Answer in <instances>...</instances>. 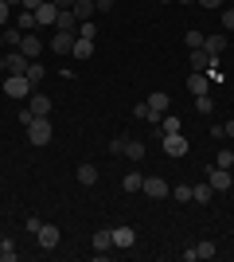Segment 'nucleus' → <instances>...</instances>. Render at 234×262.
<instances>
[{
	"mask_svg": "<svg viewBox=\"0 0 234 262\" xmlns=\"http://www.w3.org/2000/svg\"><path fill=\"white\" fill-rule=\"evenodd\" d=\"M0 243H4V235H0Z\"/></svg>",
	"mask_w": 234,
	"mask_h": 262,
	"instance_id": "48",
	"label": "nucleus"
},
{
	"mask_svg": "<svg viewBox=\"0 0 234 262\" xmlns=\"http://www.w3.org/2000/svg\"><path fill=\"white\" fill-rule=\"evenodd\" d=\"M43 78H47V71H43V67H39V63L32 59V67H28V82H32V86H39Z\"/></svg>",
	"mask_w": 234,
	"mask_h": 262,
	"instance_id": "26",
	"label": "nucleus"
},
{
	"mask_svg": "<svg viewBox=\"0 0 234 262\" xmlns=\"http://www.w3.org/2000/svg\"><path fill=\"white\" fill-rule=\"evenodd\" d=\"M133 118H141V121L148 118V102H137V106H133Z\"/></svg>",
	"mask_w": 234,
	"mask_h": 262,
	"instance_id": "38",
	"label": "nucleus"
},
{
	"mask_svg": "<svg viewBox=\"0 0 234 262\" xmlns=\"http://www.w3.org/2000/svg\"><path fill=\"white\" fill-rule=\"evenodd\" d=\"M28 106H32L35 118H47V114H51V98H47V94H35V90H32V102H28Z\"/></svg>",
	"mask_w": 234,
	"mask_h": 262,
	"instance_id": "15",
	"label": "nucleus"
},
{
	"mask_svg": "<svg viewBox=\"0 0 234 262\" xmlns=\"http://www.w3.org/2000/svg\"><path fill=\"white\" fill-rule=\"evenodd\" d=\"M125 141H129V137H113V141H110V153L113 157H125Z\"/></svg>",
	"mask_w": 234,
	"mask_h": 262,
	"instance_id": "34",
	"label": "nucleus"
},
{
	"mask_svg": "<svg viewBox=\"0 0 234 262\" xmlns=\"http://www.w3.org/2000/svg\"><path fill=\"white\" fill-rule=\"evenodd\" d=\"M55 20H59V4L55 0H43V4L35 8V24H39V28H55Z\"/></svg>",
	"mask_w": 234,
	"mask_h": 262,
	"instance_id": "5",
	"label": "nucleus"
},
{
	"mask_svg": "<svg viewBox=\"0 0 234 262\" xmlns=\"http://www.w3.org/2000/svg\"><path fill=\"white\" fill-rule=\"evenodd\" d=\"M141 192H148L152 200H164V196H172V184H168L164 176H145V188Z\"/></svg>",
	"mask_w": 234,
	"mask_h": 262,
	"instance_id": "6",
	"label": "nucleus"
},
{
	"mask_svg": "<svg viewBox=\"0 0 234 262\" xmlns=\"http://www.w3.org/2000/svg\"><path fill=\"white\" fill-rule=\"evenodd\" d=\"M74 59H90V55H94V39H74Z\"/></svg>",
	"mask_w": 234,
	"mask_h": 262,
	"instance_id": "23",
	"label": "nucleus"
},
{
	"mask_svg": "<svg viewBox=\"0 0 234 262\" xmlns=\"http://www.w3.org/2000/svg\"><path fill=\"white\" fill-rule=\"evenodd\" d=\"M16 28H20V32H35V28H39V24H35V12L20 8V20H16Z\"/></svg>",
	"mask_w": 234,
	"mask_h": 262,
	"instance_id": "22",
	"label": "nucleus"
},
{
	"mask_svg": "<svg viewBox=\"0 0 234 262\" xmlns=\"http://www.w3.org/2000/svg\"><path fill=\"white\" fill-rule=\"evenodd\" d=\"M20 51L28 55V59H39V51H43V39H39V35H32V32H23V39H20Z\"/></svg>",
	"mask_w": 234,
	"mask_h": 262,
	"instance_id": "13",
	"label": "nucleus"
},
{
	"mask_svg": "<svg viewBox=\"0 0 234 262\" xmlns=\"http://www.w3.org/2000/svg\"><path fill=\"white\" fill-rule=\"evenodd\" d=\"M226 43H230V35L226 32H211V35H203V51H211V55H223Z\"/></svg>",
	"mask_w": 234,
	"mask_h": 262,
	"instance_id": "12",
	"label": "nucleus"
},
{
	"mask_svg": "<svg viewBox=\"0 0 234 262\" xmlns=\"http://www.w3.org/2000/svg\"><path fill=\"white\" fill-rule=\"evenodd\" d=\"M195 4H203V8H211V12H215V8H223V0H195Z\"/></svg>",
	"mask_w": 234,
	"mask_h": 262,
	"instance_id": "40",
	"label": "nucleus"
},
{
	"mask_svg": "<svg viewBox=\"0 0 234 262\" xmlns=\"http://www.w3.org/2000/svg\"><path fill=\"white\" fill-rule=\"evenodd\" d=\"M16 258H20L16 243H12V239H4V243H0V262H16Z\"/></svg>",
	"mask_w": 234,
	"mask_h": 262,
	"instance_id": "24",
	"label": "nucleus"
},
{
	"mask_svg": "<svg viewBox=\"0 0 234 262\" xmlns=\"http://www.w3.org/2000/svg\"><path fill=\"white\" fill-rule=\"evenodd\" d=\"M179 4H195V0H179Z\"/></svg>",
	"mask_w": 234,
	"mask_h": 262,
	"instance_id": "46",
	"label": "nucleus"
},
{
	"mask_svg": "<svg viewBox=\"0 0 234 262\" xmlns=\"http://www.w3.org/2000/svg\"><path fill=\"white\" fill-rule=\"evenodd\" d=\"M191 200L195 204H211V184H195L191 188Z\"/></svg>",
	"mask_w": 234,
	"mask_h": 262,
	"instance_id": "25",
	"label": "nucleus"
},
{
	"mask_svg": "<svg viewBox=\"0 0 234 262\" xmlns=\"http://www.w3.org/2000/svg\"><path fill=\"white\" fill-rule=\"evenodd\" d=\"M8 16H12V4H8V0H0V28L8 24Z\"/></svg>",
	"mask_w": 234,
	"mask_h": 262,
	"instance_id": "36",
	"label": "nucleus"
},
{
	"mask_svg": "<svg viewBox=\"0 0 234 262\" xmlns=\"http://www.w3.org/2000/svg\"><path fill=\"white\" fill-rule=\"evenodd\" d=\"M20 39H23V32H20V28H12V32H4V43H8L12 51H20Z\"/></svg>",
	"mask_w": 234,
	"mask_h": 262,
	"instance_id": "32",
	"label": "nucleus"
},
{
	"mask_svg": "<svg viewBox=\"0 0 234 262\" xmlns=\"http://www.w3.org/2000/svg\"><path fill=\"white\" fill-rule=\"evenodd\" d=\"M8 4H12V8H20V4H23V0H8Z\"/></svg>",
	"mask_w": 234,
	"mask_h": 262,
	"instance_id": "45",
	"label": "nucleus"
},
{
	"mask_svg": "<svg viewBox=\"0 0 234 262\" xmlns=\"http://www.w3.org/2000/svg\"><path fill=\"white\" fill-rule=\"evenodd\" d=\"M172 196H176L179 204H188V200H191V184H179V188H172Z\"/></svg>",
	"mask_w": 234,
	"mask_h": 262,
	"instance_id": "33",
	"label": "nucleus"
},
{
	"mask_svg": "<svg viewBox=\"0 0 234 262\" xmlns=\"http://www.w3.org/2000/svg\"><path fill=\"white\" fill-rule=\"evenodd\" d=\"M78 39H94V35H98V28H94V24H90V20H82V24H78Z\"/></svg>",
	"mask_w": 234,
	"mask_h": 262,
	"instance_id": "31",
	"label": "nucleus"
},
{
	"mask_svg": "<svg viewBox=\"0 0 234 262\" xmlns=\"http://www.w3.org/2000/svg\"><path fill=\"white\" fill-rule=\"evenodd\" d=\"M207 184H211V192H226V188H234L230 168H219V164H215V168H211V176H207Z\"/></svg>",
	"mask_w": 234,
	"mask_h": 262,
	"instance_id": "7",
	"label": "nucleus"
},
{
	"mask_svg": "<svg viewBox=\"0 0 234 262\" xmlns=\"http://www.w3.org/2000/svg\"><path fill=\"white\" fill-rule=\"evenodd\" d=\"M55 4H59V12H70V8L78 4V0H55Z\"/></svg>",
	"mask_w": 234,
	"mask_h": 262,
	"instance_id": "41",
	"label": "nucleus"
},
{
	"mask_svg": "<svg viewBox=\"0 0 234 262\" xmlns=\"http://www.w3.org/2000/svg\"><path fill=\"white\" fill-rule=\"evenodd\" d=\"M160 4H168V0H160Z\"/></svg>",
	"mask_w": 234,
	"mask_h": 262,
	"instance_id": "49",
	"label": "nucleus"
},
{
	"mask_svg": "<svg viewBox=\"0 0 234 262\" xmlns=\"http://www.w3.org/2000/svg\"><path fill=\"white\" fill-rule=\"evenodd\" d=\"M195 254H199V258H215V254H219V247H215L211 239H207V243H195Z\"/></svg>",
	"mask_w": 234,
	"mask_h": 262,
	"instance_id": "28",
	"label": "nucleus"
},
{
	"mask_svg": "<svg viewBox=\"0 0 234 262\" xmlns=\"http://www.w3.org/2000/svg\"><path fill=\"white\" fill-rule=\"evenodd\" d=\"M141 188H145V176L141 172H125L121 176V192H141Z\"/></svg>",
	"mask_w": 234,
	"mask_h": 262,
	"instance_id": "19",
	"label": "nucleus"
},
{
	"mask_svg": "<svg viewBox=\"0 0 234 262\" xmlns=\"http://www.w3.org/2000/svg\"><path fill=\"white\" fill-rule=\"evenodd\" d=\"M74 39H78L74 32H55V35H51V51H55V55H70V51H74Z\"/></svg>",
	"mask_w": 234,
	"mask_h": 262,
	"instance_id": "8",
	"label": "nucleus"
},
{
	"mask_svg": "<svg viewBox=\"0 0 234 262\" xmlns=\"http://www.w3.org/2000/svg\"><path fill=\"white\" fill-rule=\"evenodd\" d=\"M0 47H4V32H0Z\"/></svg>",
	"mask_w": 234,
	"mask_h": 262,
	"instance_id": "47",
	"label": "nucleus"
},
{
	"mask_svg": "<svg viewBox=\"0 0 234 262\" xmlns=\"http://www.w3.org/2000/svg\"><path fill=\"white\" fill-rule=\"evenodd\" d=\"M195 110H199V114H211V110H215V98H211V94H195Z\"/></svg>",
	"mask_w": 234,
	"mask_h": 262,
	"instance_id": "29",
	"label": "nucleus"
},
{
	"mask_svg": "<svg viewBox=\"0 0 234 262\" xmlns=\"http://www.w3.org/2000/svg\"><path fill=\"white\" fill-rule=\"evenodd\" d=\"M0 67H4L8 75H28V67H32V59H28L23 51H8L4 59H0Z\"/></svg>",
	"mask_w": 234,
	"mask_h": 262,
	"instance_id": "2",
	"label": "nucleus"
},
{
	"mask_svg": "<svg viewBox=\"0 0 234 262\" xmlns=\"http://www.w3.org/2000/svg\"><path fill=\"white\" fill-rule=\"evenodd\" d=\"M94 251H113V231H94Z\"/></svg>",
	"mask_w": 234,
	"mask_h": 262,
	"instance_id": "21",
	"label": "nucleus"
},
{
	"mask_svg": "<svg viewBox=\"0 0 234 262\" xmlns=\"http://www.w3.org/2000/svg\"><path fill=\"white\" fill-rule=\"evenodd\" d=\"M32 121H35V114H32V106H23V110H20V125H32Z\"/></svg>",
	"mask_w": 234,
	"mask_h": 262,
	"instance_id": "39",
	"label": "nucleus"
},
{
	"mask_svg": "<svg viewBox=\"0 0 234 262\" xmlns=\"http://www.w3.org/2000/svg\"><path fill=\"white\" fill-rule=\"evenodd\" d=\"M223 137H230V141H234V121H226V125H223Z\"/></svg>",
	"mask_w": 234,
	"mask_h": 262,
	"instance_id": "44",
	"label": "nucleus"
},
{
	"mask_svg": "<svg viewBox=\"0 0 234 262\" xmlns=\"http://www.w3.org/2000/svg\"><path fill=\"white\" fill-rule=\"evenodd\" d=\"M28 141L32 145H47L51 141V118H35L32 125H28Z\"/></svg>",
	"mask_w": 234,
	"mask_h": 262,
	"instance_id": "3",
	"label": "nucleus"
},
{
	"mask_svg": "<svg viewBox=\"0 0 234 262\" xmlns=\"http://www.w3.org/2000/svg\"><path fill=\"white\" fill-rule=\"evenodd\" d=\"M98 4V12H113V0H94Z\"/></svg>",
	"mask_w": 234,
	"mask_h": 262,
	"instance_id": "42",
	"label": "nucleus"
},
{
	"mask_svg": "<svg viewBox=\"0 0 234 262\" xmlns=\"http://www.w3.org/2000/svg\"><path fill=\"white\" fill-rule=\"evenodd\" d=\"M164 133H179V118L164 114V118H160V137H164Z\"/></svg>",
	"mask_w": 234,
	"mask_h": 262,
	"instance_id": "27",
	"label": "nucleus"
},
{
	"mask_svg": "<svg viewBox=\"0 0 234 262\" xmlns=\"http://www.w3.org/2000/svg\"><path fill=\"white\" fill-rule=\"evenodd\" d=\"M223 28H226V32H234V8H223Z\"/></svg>",
	"mask_w": 234,
	"mask_h": 262,
	"instance_id": "37",
	"label": "nucleus"
},
{
	"mask_svg": "<svg viewBox=\"0 0 234 262\" xmlns=\"http://www.w3.org/2000/svg\"><path fill=\"white\" fill-rule=\"evenodd\" d=\"M145 141H137V137H129V141H125V157H129V161H145Z\"/></svg>",
	"mask_w": 234,
	"mask_h": 262,
	"instance_id": "17",
	"label": "nucleus"
},
{
	"mask_svg": "<svg viewBox=\"0 0 234 262\" xmlns=\"http://www.w3.org/2000/svg\"><path fill=\"white\" fill-rule=\"evenodd\" d=\"M215 164H219V168H234V153L230 149H219V153H215Z\"/></svg>",
	"mask_w": 234,
	"mask_h": 262,
	"instance_id": "30",
	"label": "nucleus"
},
{
	"mask_svg": "<svg viewBox=\"0 0 234 262\" xmlns=\"http://www.w3.org/2000/svg\"><path fill=\"white\" fill-rule=\"evenodd\" d=\"M55 32H78V16H74V12H59Z\"/></svg>",
	"mask_w": 234,
	"mask_h": 262,
	"instance_id": "18",
	"label": "nucleus"
},
{
	"mask_svg": "<svg viewBox=\"0 0 234 262\" xmlns=\"http://www.w3.org/2000/svg\"><path fill=\"white\" fill-rule=\"evenodd\" d=\"M188 90H191V94H211L207 75H203V71H191V75H188Z\"/></svg>",
	"mask_w": 234,
	"mask_h": 262,
	"instance_id": "14",
	"label": "nucleus"
},
{
	"mask_svg": "<svg viewBox=\"0 0 234 262\" xmlns=\"http://www.w3.org/2000/svg\"><path fill=\"white\" fill-rule=\"evenodd\" d=\"M110 231H113V247H117V251H129V247L137 243V231L125 227V223H121V227H110Z\"/></svg>",
	"mask_w": 234,
	"mask_h": 262,
	"instance_id": "11",
	"label": "nucleus"
},
{
	"mask_svg": "<svg viewBox=\"0 0 234 262\" xmlns=\"http://www.w3.org/2000/svg\"><path fill=\"white\" fill-rule=\"evenodd\" d=\"M32 82H28V75H8L4 78V94H12V98H32Z\"/></svg>",
	"mask_w": 234,
	"mask_h": 262,
	"instance_id": "1",
	"label": "nucleus"
},
{
	"mask_svg": "<svg viewBox=\"0 0 234 262\" xmlns=\"http://www.w3.org/2000/svg\"><path fill=\"white\" fill-rule=\"evenodd\" d=\"M184 43H188V47H203V32H195V28H191V32L184 35Z\"/></svg>",
	"mask_w": 234,
	"mask_h": 262,
	"instance_id": "35",
	"label": "nucleus"
},
{
	"mask_svg": "<svg viewBox=\"0 0 234 262\" xmlns=\"http://www.w3.org/2000/svg\"><path fill=\"white\" fill-rule=\"evenodd\" d=\"M35 239H39V247H43V251H51V247H59V227H55V223H39Z\"/></svg>",
	"mask_w": 234,
	"mask_h": 262,
	"instance_id": "10",
	"label": "nucleus"
},
{
	"mask_svg": "<svg viewBox=\"0 0 234 262\" xmlns=\"http://www.w3.org/2000/svg\"><path fill=\"white\" fill-rule=\"evenodd\" d=\"M164 153L168 157H184L188 153V137H184V133H164Z\"/></svg>",
	"mask_w": 234,
	"mask_h": 262,
	"instance_id": "9",
	"label": "nucleus"
},
{
	"mask_svg": "<svg viewBox=\"0 0 234 262\" xmlns=\"http://www.w3.org/2000/svg\"><path fill=\"white\" fill-rule=\"evenodd\" d=\"M78 184H82V188H94V184H98V168H94V164H78Z\"/></svg>",
	"mask_w": 234,
	"mask_h": 262,
	"instance_id": "16",
	"label": "nucleus"
},
{
	"mask_svg": "<svg viewBox=\"0 0 234 262\" xmlns=\"http://www.w3.org/2000/svg\"><path fill=\"white\" fill-rule=\"evenodd\" d=\"M191 71H203V75H207V71H211L215 63H219V55H211V51H203V47H191Z\"/></svg>",
	"mask_w": 234,
	"mask_h": 262,
	"instance_id": "4",
	"label": "nucleus"
},
{
	"mask_svg": "<svg viewBox=\"0 0 234 262\" xmlns=\"http://www.w3.org/2000/svg\"><path fill=\"white\" fill-rule=\"evenodd\" d=\"M70 12H74V16H78V24H82V20H90V16L98 12V4H94V0H78V4H74Z\"/></svg>",
	"mask_w": 234,
	"mask_h": 262,
	"instance_id": "20",
	"label": "nucleus"
},
{
	"mask_svg": "<svg viewBox=\"0 0 234 262\" xmlns=\"http://www.w3.org/2000/svg\"><path fill=\"white\" fill-rule=\"evenodd\" d=\"M39 4H43V0H23L20 8H28V12H35V8H39Z\"/></svg>",
	"mask_w": 234,
	"mask_h": 262,
	"instance_id": "43",
	"label": "nucleus"
}]
</instances>
